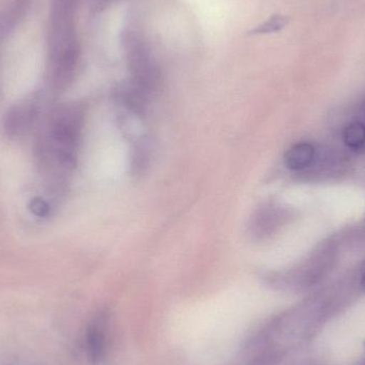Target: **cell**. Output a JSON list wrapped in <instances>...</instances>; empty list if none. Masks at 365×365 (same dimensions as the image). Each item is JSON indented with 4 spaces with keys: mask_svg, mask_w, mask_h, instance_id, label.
<instances>
[{
    "mask_svg": "<svg viewBox=\"0 0 365 365\" xmlns=\"http://www.w3.org/2000/svg\"><path fill=\"white\" fill-rule=\"evenodd\" d=\"M83 110L66 105L51 111L42 125L36 143V158L45 178L59 182L76 162L83 126Z\"/></svg>",
    "mask_w": 365,
    "mask_h": 365,
    "instance_id": "1",
    "label": "cell"
},
{
    "mask_svg": "<svg viewBox=\"0 0 365 365\" xmlns=\"http://www.w3.org/2000/svg\"><path fill=\"white\" fill-rule=\"evenodd\" d=\"M41 110L36 101H24L11 107L4 120V130L11 139H21L31 132L40 119Z\"/></svg>",
    "mask_w": 365,
    "mask_h": 365,
    "instance_id": "2",
    "label": "cell"
},
{
    "mask_svg": "<svg viewBox=\"0 0 365 365\" xmlns=\"http://www.w3.org/2000/svg\"><path fill=\"white\" fill-rule=\"evenodd\" d=\"M315 158V149L307 143H298L285 154V164L292 170H304L312 164Z\"/></svg>",
    "mask_w": 365,
    "mask_h": 365,
    "instance_id": "3",
    "label": "cell"
},
{
    "mask_svg": "<svg viewBox=\"0 0 365 365\" xmlns=\"http://www.w3.org/2000/svg\"><path fill=\"white\" fill-rule=\"evenodd\" d=\"M88 347L92 361L98 364L105 353V322L103 319H98L92 324L88 332Z\"/></svg>",
    "mask_w": 365,
    "mask_h": 365,
    "instance_id": "4",
    "label": "cell"
},
{
    "mask_svg": "<svg viewBox=\"0 0 365 365\" xmlns=\"http://www.w3.org/2000/svg\"><path fill=\"white\" fill-rule=\"evenodd\" d=\"M277 218H278V214L274 208L267 207L259 210L257 216L253 217L250 225L251 233L259 238L269 235L276 227Z\"/></svg>",
    "mask_w": 365,
    "mask_h": 365,
    "instance_id": "5",
    "label": "cell"
},
{
    "mask_svg": "<svg viewBox=\"0 0 365 365\" xmlns=\"http://www.w3.org/2000/svg\"><path fill=\"white\" fill-rule=\"evenodd\" d=\"M344 141L347 147L355 151L365 148V125L364 123L349 124L344 130Z\"/></svg>",
    "mask_w": 365,
    "mask_h": 365,
    "instance_id": "6",
    "label": "cell"
},
{
    "mask_svg": "<svg viewBox=\"0 0 365 365\" xmlns=\"http://www.w3.org/2000/svg\"><path fill=\"white\" fill-rule=\"evenodd\" d=\"M29 208L32 214L36 215V217H46L51 212L49 204L41 197L32 200L30 202Z\"/></svg>",
    "mask_w": 365,
    "mask_h": 365,
    "instance_id": "7",
    "label": "cell"
},
{
    "mask_svg": "<svg viewBox=\"0 0 365 365\" xmlns=\"http://www.w3.org/2000/svg\"><path fill=\"white\" fill-rule=\"evenodd\" d=\"M284 25V19L280 16L274 17V19H270L268 23H266L265 25L262 26L261 28L257 30V32H272L274 31V30H278L281 26Z\"/></svg>",
    "mask_w": 365,
    "mask_h": 365,
    "instance_id": "8",
    "label": "cell"
},
{
    "mask_svg": "<svg viewBox=\"0 0 365 365\" xmlns=\"http://www.w3.org/2000/svg\"><path fill=\"white\" fill-rule=\"evenodd\" d=\"M361 287L362 289H364V291L365 292V274H364V277H362Z\"/></svg>",
    "mask_w": 365,
    "mask_h": 365,
    "instance_id": "9",
    "label": "cell"
}]
</instances>
